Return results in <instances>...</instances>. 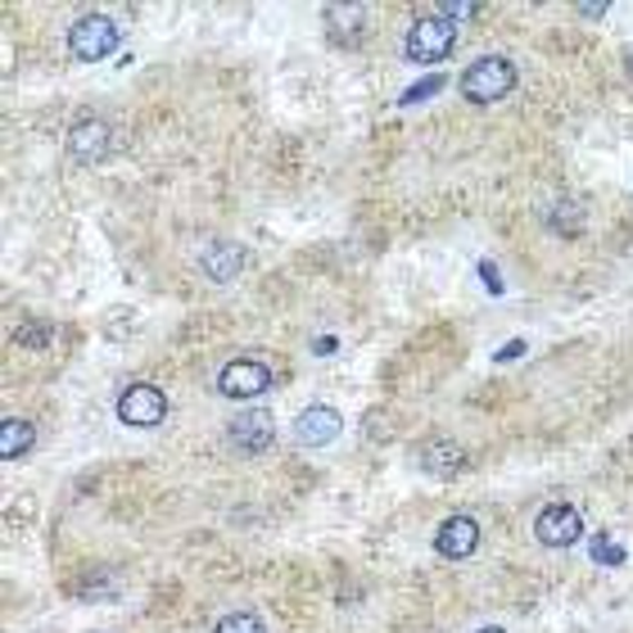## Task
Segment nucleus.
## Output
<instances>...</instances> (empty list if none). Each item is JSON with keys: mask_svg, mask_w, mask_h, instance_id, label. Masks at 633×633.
Here are the masks:
<instances>
[{"mask_svg": "<svg viewBox=\"0 0 633 633\" xmlns=\"http://www.w3.org/2000/svg\"><path fill=\"white\" fill-rule=\"evenodd\" d=\"M462 96L471 100V105H494V100H503V96H512L516 91V63L512 59H503V55H488V59H475L466 73H462Z\"/></svg>", "mask_w": 633, "mask_h": 633, "instance_id": "f257e3e1", "label": "nucleus"}, {"mask_svg": "<svg viewBox=\"0 0 633 633\" xmlns=\"http://www.w3.org/2000/svg\"><path fill=\"white\" fill-rule=\"evenodd\" d=\"M457 46V23H448L444 14H426V19H416L407 28V41H403V55L412 63H439L448 59Z\"/></svg>", "mask_w": 633, "mask_h": 633, "instance_id": "f03ea898", "label": "nucleus"}, {"mask_svg": "<svg viewBox=\"0 0 633 633\" xmlns=\"http://www.w3.org/2000/svg\"><path fill=\"white\" fill-rule=\"evenodd\" d=\"M118 23L109 14H82L73 28H68V50H73V59L82 63H100L118 50Z\"/></svg>", "mask_w": 633, "mask_h": 633, "instance_id": "7ed1b4c3", "label": "nucleus"}, {"mask_svg": "<svg viewBox=\"0 0 633 633\" xmlns=\"http://www.w3.org/2000/svg\"><path fill=\"white\" fill-rule=\"evenodd\" d=\"M164 416H168V394L159 385H146V380H136L118 394V421L131 431H150V426H164Z\"/></svg>", "mask_w": 633, "mask_h": 633, "instance_id": "20e7f679", "label": "nucleus"}, {"mask_svg": "<svg viewBox=\"0 0 633 633\" xmlns=\"http://www.w3.org/2000/svg\"><path fill=\"white\" fill-rule=\"evenodd\" d=\"M227 444H231L240 457H263V453L276 444V421H271V412H263V407L240 412L231 426H227Z\"/></svg>", "mask_w": 633, "mask_h": 633, "instance_id": "39448f33", "label": "nucleus"}, {"mask_svg": "<svg viewBox=\"0 0 633 633\" xmlns=\"http://www.w3.org/2000/svg\"><path fill=\"white\" fill-rule=\"evenodd\" d=\"M267 389H271V367L258 363V358H236V363H227V367L218 372V394H222V398L245 403V398H258V394H267Z\"/></svg>", "mask_w": 633, "mask_h": 633, "instance_id": "423d86ee", "label": "nucleus"}, {"mask_svg": "<svg viewBox=\"0 0 633 633\" xmlns=\"http://www.w3.org/2000/svg\"><path fill=\"white\" fill-rule=\"evenodd\" d=\"M534 534H538L543 547H575L584 538V521H580V512L571 503H552V507L538 512Z\"/></svg>", "mask_w": 633, "mask_h": 633, "instance_id": "0eeeda50", "label": "nucleus"}, {"mask_svg": "<svg viewBox=\"0 0 633 633\" xmlns=\"http://www.w3.org/2000/svg\"><path fill=\"white\" fill-rule=\"evenodd\" d=\"M113 146V127L105 118H78L73 127H68V155H73L78 164H100Z\"/></svg>", "mask_w": 633, "mask_h": 633, "instance_id": "6e6552de", "label": "nucleus"}, {"mask_svg": "<svg viewBox=\"0 0 633 633\" xmlns=\"http://www.w3.org/2000/svg\"><path fill=\"white\" fill-rule=\"evenodd\" d=\"M339 431H344V416H339L335 407H326V403H308V407L295 416V439H299V444H308V448H326V444H335V439H339Z\"/></svg>", "mask_w": 633, "mask_h": 633, "instance_id": "1a4fd4ad", "label": "nucleus"}, {"mask_svg": "<svg viewBox=\"0 0 633 633\" xmlns=\"http://www.w3.org/2000/svg\"><path fill=\"white\" fill-rule=\"evenodd\" d=\"M199 271L214 280V286H227V280H236L245 271V249L236 240H208L199 249Z\"/></svg>", "mask_w": 633, "mask_h": 633, "instance_id": "9d476101", "label": "nucleus"}, {"mask_svg": "<svg viewBox=\"0 0 633 633\" xmlns=\"http://www.w3.org/2000/svg\"><path fill=\"white\" fill-rule=\"evenodd\" d=\"M475 547H479V525H475V516H448L444 525H439V534H435V552L444 556V561H466V556H475Z\"/></svg>", "mask_w": 633, "mask_h": 633, "instance_id": "9b49d317", "label": "nucleus"}, {"mask_svg": "<svg viewBox=\"0 0 633 633\" xmlns=\"http://www.w3.org/2000/svg\"><path fill=\"white\" fill-rule=\"evenodd\" d=\"M416 462H421V471H426V475L448 479V475H457V471H462L466 453H462V444H457V439H448V435H431L426 444L416 448Z\"/></svg>", "mask_w": 633, "mask_h": 633, "instance_id": "f8f14e48", "label": "nucleus"}, {"mask_svg": "<svg viewBox=\"0 0 633 633\" xmlns=\"http://www.w3.org/2000/svg\"><path fill=\"white\" fill-rule=\"evenodd\" d=\"M32 444H37L32 421H23V416H6V421H0V457H6V462L28 457Z\"/></svg>", "mask_w": 633, "mask_h": 633, "instance_id": "ddd939ff", "label": "nucleus"}, {"mask_svg": "<svg viewBox=\"0 0 633 633\" xmlns=\"http://www.w3.org/2000/svg\"><path fill=\"white\" fill-rule=\"evenodd\" d=\"M214 633H267V624L254 615V611H231L214 624Z\"/></svg>", "mask_w": 633, "mask_h": 633, "instance_id": "4468645a", "label": "nucleus"}, {"mask_svg": "<svg viewBox=\"0 0 633 633\" xmlns=\"http://www.w3.org/2000/svg\"><path fill=\"white\" fill-rule=\"evenodd\" d=\"M50 339H55V330L46 322H28V326L14 330V344H23V348H46Z\"/></svg>", "mask_w": 633, "mask_h": 633, "instance_id": "2eb2a0df", "label": "nucleus"}, {"mask_svg": "<svg viewBox=\"0 0 633 633\" xmlns=\"http://www.w3.org/2000/svg\"><path fill=\"white\" fill-rule=\"evenodd\" d=\"M593 561H602V566H620V561H624V547H620L615 538L597 534V538H593Z\"/></svg>", "mask_w": 633, "mask_h": 633, "instance_id": "dca6fc26", "label": "nucleus"}, {"mask_svg": "<svg viewBox=\"0 0 633 633\" xmlns=\"http://www.w3.org/2000/svg\"><path fill=\"white\" fill-rule=\"evenodd\" d=\"M439 87H444V78H426V82H416V87H412V91L403 96V105H416V100H431V96H435Z\"/></svg>", "mask_w": 633, "mask_h": 633, "instance_id": "f3484780", "label": "nucleus"}, {"mask_svg": "<svg viewBox=\"0 0 633 633\" xmlns=\"http://www.w3.org/2000/svg\"><path fill=\"white\" fill-rule=\"evenodd\" d=\"M439 14L444 19H471V14H479V6H475V0H457V6H444Z\"/></svg>", "mask_w": 633, "mask_h": 633, "instance_id": "a211bd4d", "label": "nucleus"}, {"mask_svg": "<svg viewBox=\"0 0 633 633\" xmlns=\"http://www.w3.org/2000/svg\"><path fill=\"white\" fill-rule=\"evenodd\" d=\"M525 354V339H507V348H498V363H512Z\"/></svg>", "mask_w": 633, "mask_h": 633, "instance_id": "6ab92c4d", "label": "nucleus"}, {"mask_svg": "<svg viewBox=\"0 0 633 633\" xmlns=\"http://www.w3.org/2000/svg\"><path fill=\"white\" fill-rule=\"evenodd\" d=\"M479 276H484V286H494V290H503V280H498V267H494V263H484V267H479Z\"/></svg>", "mask_w": 633, "mask_h": 633, "instance_id": "aec40b11", "label": "nucleus"}, {"mask_svg": "<svg viewBox=\"0 0 633 633\" xmlns=\"http://www.w3.org/2000/svg\"><path fill=\"white\" fill-rule=\"evenodd\" d=\"M629 78H633V55H629Z\"/></svg>", "mask_w": 633, "mask_h": 633, "instance_id": "412c9836", "label": "nucleus"}]
</instances>
